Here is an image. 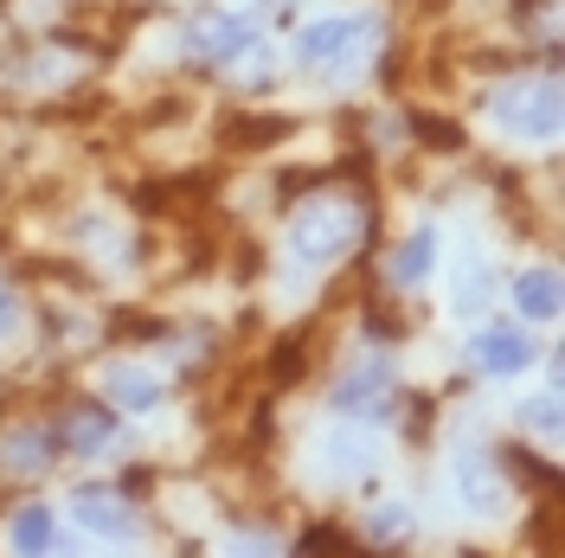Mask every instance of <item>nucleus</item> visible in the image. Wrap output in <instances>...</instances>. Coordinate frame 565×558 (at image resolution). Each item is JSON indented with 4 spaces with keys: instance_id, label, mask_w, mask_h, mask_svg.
Wrapping results in <instances>:
<instances>
[{
    "instance_id": "1",
    "label": "nucleus",
    "mask_w": 565,
    "mask_h": 558,
    "mask_svg": "<svg viewBox=\"0 0 565 558\" xmlns=\"http://www.w3.org/2000/svg\"><path fill=\"white\" fill-rule=\"evenodd\" d=\"M250 45H257V26L245 13H206V20L186 26V58H200V65H232Z\"/></svg>"
},
{
    "instance_id": "2",
    "label": "nucleus",
    "mask_w": 565,
    "mask_h": 558,
    "mask_svg": "<svg viewBox=\"0 0 565 558\" xmlns=\"http://www.w3.org/2000/svg\"><path fill=\"white\" fill-rule=\"evenodd\" d=\"M501 122L508 129H521V136H553L559 129V84L546 77V84H521V90H508L501 97Z\"/></svg>"
},
{
    "instance_id": "3",
    "label": "nucleus",
    "mask_w": 565,
    "mask_h": 558,
    "mask_svg": "<svg viewBox=\"0 0 565 558\" xmlns=\"http://www.w3.org/2000/svg\"><path fill=\"white\" fill-rule=\"evenodd\" d=\"M353 232H360L353 212H316V218L296 225V257H302V264H334V257L353 245Z\"/></svg>"
},
{
    "instance_id": "4",
    "label": "nucleus",
    "mask_w": 565,
    "mask_h": 558,
    "mask_svg": "<svg viewBox=\"0 0 565 558\" xmlns=\"http://www.w3.org/2000/svg\"><path fill=\"white\" fill-rule=\"evenodd\" d=\"M469 360L482 366V373H521L533 360V347H527V334L521 328H508V321H489L476 341H469Z\"/></svg>"
},
{
    "instance_id": "5",
    "label": "nucleus",
    "mask_w": 565,
    "mask_h": 558,
    "mask_svg": "<svg viewBox=\"0 0 565 558\" xmlns=\"http://www.w3.org/2000/svg\"><path fill=\"white\" fill-rule=\"evenodd\" d=\"M386 405H392V366H366V373H353L341 391H334V411H366V418H386Z\"/></svg>"
},
{
    "instance_id": "6",
    "label": "nucleus",
    "mask_w": 565,
    "mask_h": 558,
    "mask_svg": "<svg viewBox=\"0 0 565 558\" xmlns=\"http://www.w3.org/2000/svg\"><path fill=\"white\" fill-rule=\"evenodd\" d=\"M366 33L360 20H321V26H309V33L296 39V58L302 65H341V52H353V39Z\"/></svg>"
},
{
    "instance_id": "7",
    "label": "nucleus",
    "mask_w": 565,
    "mask_h": 558,
    "mask_svg": "<svg viewBox=\"0 0 565 558\" xmlns=\"http://www.w3.org/2000/svg\"><path fill=\"white\" fill-rule=\"evenodd\" d=\"M71 514L90 526V533H129V507L104 489H77L71 494Z\"/></svg>"
},
{
    "instance_id": "8",
    "label": "nucleus",
    "mask_w": 565,
    "mask_h": 558,
    "mask_svg": "<svg viewBox=\"0 0 565 558\" xmlns=\"http://www.w3.org/2000/svg\"><path fill=\"white\" fill-rule=\"evenodd\" d=\"M514 302H521L527 321H559V277L553 270H527L514 282Z\"/></svg>"
},
{
    "instance_id": "9",
    "label": "nucleus",
    "mask_w": 565,
    "mask_h": 558,
    "mask_svg": "<svg viewBox=\"0 0 565 558\" xmlns=\"http://www.w3.org/2000/svg\"><path fill=\"white\" fill-rule=\"evenodd\" d=\"M109 437H116V418L109 411H71L65 423H58V443L77 455H90V450H104Z\"/></svg>"
},
{
    "instance_id": "10",
    "label": "nucleus",
    "mask_w": 565,
    "mask_h": 558,
    "mask_svg": "<svg viewBox=\"0 0 565 558\" xmlns=\"http://www.w3.org/2000/svg\"><path fill=\"white\" fill-rule=\"evenodd\" d=\"M457 494L476 507V514H494L501 507V482H494V462H457Z\"/></svg>"
},
{
    "instance_id": "11",
    "label": "nucleus",
    "mask_w": 565,
    "mask_h": 558,
    "mask_svg": "<svg viewBox=\"0 0 565 558\" xmlns=\"http://www.w3.org/2000/svg\"><path fill=\"white\" fill-rule=\"evenodd\" d=\"M430 264H437V232L424 225V232H412V238L398 245V257H392V282H424L430 277Z\"/></svg>"
},
{
    "instance_id": "12",
    "label": "nucleus",
    "mask_w": 565,
    "mask_h": 558,
    "mask_svg": "<svg viewBox=\"0 0 565 558\" xmlns=\"http://www.w3.org/2000/svg\"><path fill=\"white\" fill-rule=\"evenodd\" d=\"M109 398H116L122 411H148V405L161 398V385L141 379V373H129V366H109Z\"/></svg>"
},
{
    "instance_id": "13",
    "label": "nucleus",
    "mask_w": 565,
    "mask_h": 558,
    "mask_svg": "<svg viewBox=\"0 0 565 558\" xmlns=\"http://www.w3.org/2000/svg\"><path fill=\"white\" fill-rule=\"evenodd\" d=\"M52 450H58V437H33V430H26V437L7 443V462H13L20 475H39V469L52 462Z\"/></svg>"
},
{
    "instance_id": "14",
    "label": "nucleus",
    "mask_w": 565,
    "mask_h": 558,
    "mask_svg": "<svg viewBox=\"0 0 565 558\" xmlns=\"http://www.w3.org/2000/svg\"><path fill=\"white\" fill-rule=\"evenodd\" d=\"M13 546H20V552H45V546H52V514H45V507H20V514H13Z\"/></svg>"
},
{
    "instance_id": "15",
    "label": "nucleus",
    "mask_w": 565,
    "mask_h": 558,
    "mask_svg": "<svg viewBox=\"0 0 565 558\" xmlns=\"http://www.w3.org/2000/svg\"><path fill=\"white\" fill-rule=\"evenodd\" d=\"M521 423H533L540 437H553L559 430V391H540L533 405H521Z\"/></svg>"
},
{
    "instance_id": "16",
    "label": "nucleus",
    "mask_w": 565,
    "mask_h": 558,
    "mask_svg": "<svg viewBox=\"0 0 565 558\" xmlns=\"http://www.w3.org/2000/svg\"><path fill=\"white\" fill-rule=\"evenodd\" d=\"M405 526H412V514H405V507H380V514H373V539H398Z\"/></svg>"
},
{
    "instance_id": "17",
    "label": "nucleus",
    "mask_w": 565,
    "mask_h": 558,
    "mask_svg": "<svg viewBox=\"0 0 565 558\" xmlns=\"http://www.w3.org/2000/svg\"><path fill=\"white\" fill-rule=\"evenodd\" d=\"M0 334H13V289H0Z\"/></svg>"
}]
</instances>
